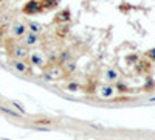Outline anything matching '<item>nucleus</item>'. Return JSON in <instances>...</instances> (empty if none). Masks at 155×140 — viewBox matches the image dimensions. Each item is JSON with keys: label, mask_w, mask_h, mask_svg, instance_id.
<instances>
[{"label": "nucleus", "mask_w": 155, "mask_h": 140, "mask_svg": "<svg viewBox=\"0 0 155 140\" xmlns=\"http://www.w3.org/2000/svg\"><path fill=\"white\" fill-rule=\"evenodd\" d=\"M115 89H118V92H126V90H127V86H126L123 81H116V82H115Z\"/></svg>", "instance_id": "6ab92c4d"}, {"label": "nucleus", "mask_w": 155, "mask_h": 140, "mask_svg": "<svg viewBox=\"0 0 155 140\" xmlns=\"http://www.w3.org/2000/svg\"><path fill=\"white\" fill-rule=\"evenodd\" d=\"M39 39H40V34H34V33H30V31H28V33L23 36V45H26V47H34V45H37Z\"/></svg>", "instance_id": "0eeeda50"}, {"label": "nucleus", "mask_w": 155, "mask_h": 140, "mask_svg": "<svg viewBox=\"0 0 155 140\" xmlns=\"http://www.w3.org/2000/svg\"><path fill=\"white\" fill-rule=\"evenodd\" d=\"M8 44V48H10L11 54H13V58L14 59H20V61H25L26 58L30 56V51H28V47L23 45V44H13L11 39H8L6 41Z\"/></svg>", "instance_id": "f257e3e1"}, {"label": "nucleus", "mask_w": 155, "mask_h": 140, "mask_svg": "<svg viewBox=\"0 0 155 140\" xmlns=\"http://www.w3.org/2000/svg\"><path fill=\"white\" fill-rule=\"evenodd\" d=\"M26 33H28V28H26V25L22 23V22H16V23L11 26V34H13V37H23Z\"/></svg>", "instance_id": "39448f33"}, {"label": "nucleus", "mask_w": 155, "mask_h": 140, "mask_svg": "<svg viewBox=\"0 0 155 140\" xmlns=\"http://www.w3.org/2000/svg\"><path fill=\"white\" fill-rule=\"evenodd\" d=\"M148 56L152 59V61H155V48H152V50H149L148 51Z\"/></svg>", "instance_id": "b1692460"}, {"label": "nucleus", "mask_w": 155, "mask_h": 140, "mask_svg": "<svg viewBox=\"0 0 155 140\" xmlns=\"http://www.w3.org/2000/svg\"><path fill=\"white\" fill-rule=\"evenodd\" d=\"M13 106H14V109H16L17 112H19L20 115H26V110H25V107L20 104L19 101H13Z\"/></svg>", "instance_id": "a211bd4d"}, {"label": "nucleus", "mask_w": 155, "mask_h": 140, "mask_svg": "<svg viewBox=\"0 0 155 140\" xmlns=\"http://www.w3.org/2000/svg\"><path fill=\"white\" fill-rule=\"evenodd\" d=\"M56 5H58V0H42V2H40L42 9H51Z\"/></svg>", "instance_id": "2eb2a0df"}, {"label": "nucleus", "mask_w": 155, "mask_h": 140, "mask_svg": "<svg viewBox=\"0 0 155 140\" xmlns=\"http://www.w3.org/2000/svg\"><path fill=\"white\" fill-rule=\"evenodd\" d=\"M0 2H2V0H0Z\"/></svg>", "instance_id": "a878e982"}, {"label": "nucleus", "mask_w": 155, "mask_h": 140, "mask_svg": "<svg viewBox=\"0 0 155 140\" xmlns=\"http://www.w3.org/2000/svg\"><path fill=\"white\" fill-rule=\"evenodd\" d=\"M136 61H138V58H136V56L135 54H132V56H127V62H136Z\"/></svg>", "instance_id": "5701e85b"}, {"label": "nucleus", "mask_w": 155, "mask_h": 140, "mask_svg": "<svg viewBox=\"0 0 155 140\" xmlns=\"http://www.w3.org/2000/svg\"><path fill=\"white\" fill-rule=\"evenodd\" d=\"M154 86H155V84H154V79H152V78H148V81H146V84H144V89L149 90V89H152Z\"/></svg>", "instance_id": "4be33fe9"}, {"label": "nucleus", "mask_w": 155, "mask_h": 140, "mask_svg": "<svg viewBox=\"0 0 155 140\" xmlns=\"http://www.w3.org/2000/svg\"><path fill=\"white\" fill-rule=\"evenodd\" d=\"M0 110L5 112V114H10V115H13V117H20V114H19L16 109H10V107H6V106H0Z\"/></svg>", "instance_id": "f3484780"}, {"label": "nucleus", "mask_w": 155, "mask_h": 140, "mask_svg": "<svg viewBox=\"0 0 155 140\" xmlns=\"http://www.w3.org/2000/svg\"><path fill=\"white\" fill-rule=\"evenodd\" d=\"M26 28H28V31L30 33H34V34H40L42 33V25L39 23V22H36V20H31V22H28V25H26Z\"/></svg>", "instance_id": "9b49d317"}, {"label": "nucleus", "mask_w": 155, "mask_h": 140, "mask_svg": "<svg viewBox=\"0 0 155 140\" xmlns=\"http://www.w3.org/2000/svg\"><path fill=\"white\" fill-rule=\"evenodd\" d=\"M71 20V14L68 9H61V11L54 16V22L58 23H68Z\"/></svg>", "instance_id": "6e6552de"}, {"label": "nucleus", "mask_w": 155, "mask_h": 140, "mask_svg": "<svg viewBox=\"0 0 155 140\" xmlns=\"http://www.w3.org/2000/svg\"><path fill=\"white\" fill-rule=\"evenodd\" d=\"M62 67H64V70H65V75H70V73H75L76 72V69H78V64L75 62V61H68L67 64H64L62 65Z\"/></svg>", "instance_id": "ddd939ff"}, {"label": "nucleus", "mask_w": 155, "mask_h": 140, "mask_svg": "<svg viewBox=\"0 0 155 140\" xmlns=\"http://www.w3.org/2000/svg\"><path fill=\"white\" fill-rule=\"evenodd\" d=\"M3 37H5V28H3L2 25H0V41H2Z\"/></svg>", "instance_id": "393cba45"}, {"label": "nucleus", "mask_w": 155, "mask_h": 140, "mask_svg": "<svg viewBox=\"0 0 155 140\" xmlns=\"http://www.w3.org/2000/svg\"><path fill=\"white\" fill-rule=\"evenodd\" d=\"M34 123H36V125H51V120H48V118H40V120H36Z\"/></svg>", "instance_id": "412c9836"}, {"label": "nucleus", "mask_w": 155, "mask_h": 140, "mask_svg": "<svg viewBox=\"0 0 155 140\" xmlns=\"http://www.w3.org/2000/svg\"><path fill=\"white\" fill-rule=\"evenodd\" d=\"M98 95H99V98H103V100H110L115 95V87L110 86V84L101 86V87L98 89Z\"/></svg>", "instance_id": "20e7f679"}, {"label": "nucleus", "mask_w": 155, "mask_h": 140, "mask_svg": "<svg viewBox=\"0 0 155 140\" xmlns=\"http://www.w3.org/2000/svg\"><path fill=\"white\" fill-rule=\"evenodd\" d=\"M11 67L14 69V70H17L19 73H31V69L26 65V62L25 61H20V59H13L11 62Z\"/></svg>", "instance_id": "423d86ee"}, {"label": "nucleus", "mask_w": 155, "mask_h": 140, "mask_svg": "<svg viewBox=\"0 0 155 140\" xmlns=\"http://www.w3.org/2000/svg\"><path fill=\"white\" fill-rule=\"evenodd\" d=\"M106 79H107L109 82H116V81H118V72L113 70V69L106 70Z\"/></svg>", "instance_id": "4468645a"}, {"label": "nucleus", "mask_w": 155, "mask_h": 140, "mask_svg": "<svg viewBox=\"0 0 155 140\" xmlns=\"http://www.w3.org/2000/svg\"><path fill=\"white\" fill-rule=\"evenodd\" d=\"M65 89H67L68 92H78V90H81V84L76 82V81H70L67 86H65Z\"/></svg>", "instance_id": "dca6fc26"}, {"label": "nucleus", "mask_w": 155, "mask_h": 140, "mask_svg": "<svg viewBox=\"0 0 155 140\" xmlns=\"http://www.w3.org/2000/svg\"><path fill=\"white\" fill-rule=\"evenodd\" d=\"M71 53L68 51V50H62L59 54H58V64L59 65H64V64H67L68 61H71Z\"/></svg>", "instance_id": "9d476101"}, {"label": "nucleus", "mask_w": 155, "mask_h": 140, "mask_svg": "<svg viewBox=\"0 0 155 140\" xmlns=\"http://www.w3.org/2000/svg\"><path fill=\"white\" fill-rule=\"evenodd\" d=\"M30 62L33 64V65H36V67H43L45 65V58L40 54V53H37V51H34V53H30Z\"/></svg>", "instance_id": "1a4fd4ad"}, {"label": "nucleus", "mask_w": 155, "mask_h": 140, "mask_svg": "<svg viewBox=\"0 0 155 140\" xmlns=\"http://www.w3.org/2000/svg\"><path fill=\"white\" fill-rule=\"evenodd\" d=\"M10 23V16H6V14H3V16H0V25H2L3 28Z\"/></svg>", "instance_id": "aec40b11"}, {"label": "nucleus", "mask_w": 155, "mask_h": 140, "mask_svg": "<svg viewBox=\"0 0 155 140\" xmlns=\"http://www.w3.org/2000/svg\"><path fill=\"white\" fill-rule=\"evenodd\" d=\"M23 14L26 16H34L42 11V6H40V2H37V0H30V2H26L22 8Z\"/></svg>", "instance_id": "f03ea898"}, {"label": "nucleus", "mask_w": 155, "mask_h": 140, "mask_svg": "<svg viewBox=\"0 0 155 140\" xmlns=\"http://www.w3.org/2000/svg\"><path fill=\"white\" fill-rule=\"evenodd\" d=\"M47 75L51 78V81L53 79H61V78H64L65 76V70H64V67L62 65H59V64H54L53 67L50 69V70H47Z\"/></svg>", "instance_id": "7ed1b4c3"}, {"label": "nucleus", "mask_w": 155, "mask_h": 140, "mask_svg": "<svg viewBox=\"0 0 155 140\" xmlns=\"http://www.w3.org/2000/svg\"><path fill=\"white\" fill-rule=\"evenodd\" d=\"M68 33H70V26H68L67 23H65V25L61 23V25L56 28V36H58V37H67Z\"/></svg>", "instance_id": "f8f14e48"}]
</instances>
